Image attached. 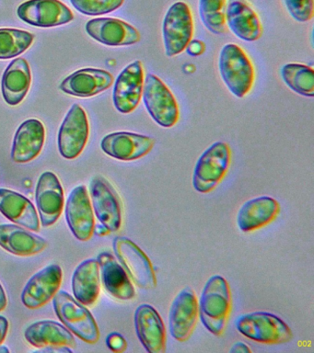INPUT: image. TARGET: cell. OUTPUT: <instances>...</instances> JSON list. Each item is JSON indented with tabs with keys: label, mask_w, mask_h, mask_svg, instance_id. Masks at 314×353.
Listing matches in <instances>:
<instances>
[{
	"label": "cell",
	"mask_w": 314,
	"mask_h": 353,
	"mask_svg": "<svg viewBox=\"0 0 314 353\" xmlns=\"http://www.w3.org/2000/svg\"><path fill=\"white\" fill-rule=\"evenodd\" d=\"M230 284L224 277L214 275L209 278L198 302V316L204 327L215 336L222 335L231 312Z\"/></svg>",
	"instance_id": "obj_1"
},
{
	"label": "cell",
	"mask_w": 314,
	"mask_h": 353,
	"mask_svg": "<svg viewBox=\"0 0 314 353\" xmlns=\"http://www.w3.org/2000/svg\"><path fill=\"white\" fill-rule=\"evenodd\" d=\"M219 69L223 82L237 98H244L252 90L255 80V68L241 46L228 43L223 47Z\"/></svg>",
	"instance_id": "obj_2"
},
{
	"label": "cell",
	"mask_w": 314,
	"mask_h": 353,
	"mask_svg": "<svg viewBox=\"0 0 314 353\" xmlns=\"http://www.w3.org/2000/svg\"><path fill=\"white\" fill-rule=\"evenodd\" d=\"M235 325L239 333L245 338L261 344H283L293 339V333L288 324L269 312L242 314L236 320Z\"/></svg>",
	"instance_id": "obj_3"
},
{
	"label": "cell",
	"mask_w": 314,
	"mask_h": 353,
	"mask_svg": "<svg viewBox=\"0 0 314 353\" xmlns=\"http://www.w3.org/2000/svg\"><path fill=\"white\" fill-rule=\"evenodd\" d=\"M231 163V149L219 141L209 146L198 159L193 173V187L200 193L216 189L228 173Z\"/></svg>",
	"instance_id": "obj_4"
},
{
	"label": "cell",
	"mask_w": 314,
	"mask_h": 353,
	"mask_svg": "<svg viewBox=\"0 0 314 353\" xmlns=\"http://www.w3.org/2000/svg\"><path fill=\"white\" fill-rule=\"evenodd\" d=\"M55 312L65 327L87 343L95 344L100 339V330L92 313L65 291L53 298Z\"/></svg>",
	"instance_id": "obj_5"
},
{
	"label": "cell",
	"mask_w": 314,
	"mask_h": 353,
	"mask_svg": "<svg viewBox=\"0 0 314 353\" xmlns=\"http://www.w3.org/2000/svg\"><path fill=\"white\" fill-rule=\"evenodd\" d=\"M143 101L148 114L164 128H172L180 119V107L169 87L159 77L148 74L143 88Z\"/></svg>",
	"instance_id": "obj_6"
},
{
	"label": "cell",
	"mask_w": 314,
	"mask_h": 353,
	"mask_svg": "<svg viewBox=\"0 0 314 353\" xmlns=\"http://www.w3.org/2000/svg\"><path fill=\"white\" fill-rule=\"evenodd\" d=\"M195 24L191 8L186 2L170 6L162 24L165 54L173 57L181 54L194 37Z\"/></svg>",
	"instance_id": "obj_7"
},
{
	"label": "cell",
	"mask_w": 314,
	"mask_h": 353,
	"mask_svg": "<svg viewBox=\"0 0 314 353\" xmlns=\"http://www.w3.org/2000/svg\"><path fill=\"white\" fill-rule=\"evenodd\" d=\"M112 248L120 264L137 287L146 290L156 288L157 277L153 262L136 243L128 237L117 236Z\"/></svg>",
	"instance_id": "obj_8"
},
{
	"label": "cell",
	"mask_w": 314,
	"mask_h": 353,
	"mask_svg": "<svg viewBox=\"0 0 314 353\" xmlns=\"http://www.w3.org/2000/svg\"><path fill=\"white\" fill-rule=\"evenodd\" d=\"M92 209L97 219L110 233H115L122 225V206L117 190L103 176H96L90 185Z\"/></svg>",
	"instance_id": "obj_9"
},
{
	"label": "cell",
	"mask_w": 314,
	"mask_h": 353,
	"mask_svg": "<svg viewBox=\"0 0 314 353\" xmlns=\"http://www.w3.org/2000/svg\"><path fill=\"white\" fill-rule=\"evenodd\" d=\"M144 81V65L140 60L129 63L121 72L112 92V101L118 112L128 114L137 109L142 99Z\"/></svg>",
	"instance_id": "obj_10"
},
{
	"label": "cell",
	"mask_w": 314,
	"mask_h": 353,
	"mask_svg": "<svg viewBox=\"0 0 314 353\" xmlns=\"http://www.w3.org/2000/svg\"><path fill=\"white\" fill-rule=\"evenodd\" d=\"M90 134L89 121L84 108L74 104L60 126L59 149L67 159H74L82 153Z\"/></svg>",
	"instance_id": "obj_11"
},
{
	"label": "cell",
	"mask_w": 314,
	"mask_h": 353,
	"mask_svg": "<svg viewBox=\"0 0 314 353\" xmlns=\"http://www.w3.org/2000/svg\"><path fill=\"white\" fill-rule=\"evenodd\" d=\"M17 15L26 23L42 28L60 26L74 19L72 11L60 0H27L19 6Z\"/></svg>",
	"instance_id": "obj_12"
},
{
	"label": "cell",
	"mask_w": 314,
	"mask_h": 353,
	"mask_svg": "<svg viewBox=\"0 0 314 353\" xmlns=\"http://www.w3.org/2000/svg\"><path fill=\"white\" fill-rule=\"evenodd\" d=\"M198 319V300L190 287L181 290L170 305L169 331L175 341L184 342L194 332Z\"/></svg>",
	"instance_id": "obj_13"
},
{
	"label": "cell",
	"mask_w": 314,
	"mask_h": 353,
	"mask_svg": "<svg viewBox=\"0 0 314 353\" xmlns=\"http://www.w3.org/2000/svg\"><path fill=\"white\" fill-rule=\"evenodd\" d=\"M155 145V139L130 132H112L101 140V148L109 157L121 161H134L147 156Z\"/></svg>",
	"instance_id": "obj_14"
},
{
	"label": "cell",
	"mask_w": 314,
	"mask_h": 353,
	"mask_svg": "<svg viewBox=\"0 0 314 353\" xmlns=\"http://www.w3.org/2000/svg\"><path fill=\"white\" fill-rule=\"evenodd\" d=\"M137 339L148 353L166 352V330L161 314L148 303L136 309L134 316Z\"/></svg>",
	"instance_id": "obj_15"
},
{
	"label": "cell",
	"mask_w": 314,
	"mask_h": 353,
	"mask_svg": "<svg viewBox=\"0 0 314 353\" xmlns=\"http://www.w3.org/2000/svg\"><path fill=\"white\" fill-rule=\"evenodd\" d=\"M66 218L76 239L88 241L95 231V215L86 186L72 190L66 204Z\"/></svg>",
	"instance_id": "obj_16"
},
{
	"label": "cell",
	"mask_w": 314,
	"mask_h": 353,
	"mask_svg": "<svg viewBox=\"0 0 314 353\" xmlns=\"http://www.w3.org/2000/svg\"><path fill=\"white\" fill-rule=\"evenodd\" d=\"M62 269L48 265L30 279L21 294L23 303L29 309H38L53 299L62 283Z\"/></svg>",
	"instance_id": "obj_17"
},
{
	"label": "cell",
	"mask_w": 314,
	"mask_h": 353,
	"mask_svg": "<svg viewBox=\"0 0 314 353\" xmlns=\"http://www.w3.org/2000/svg\"><path fill=\"white\" fill-rule=\"evenodd\" d=\"M35 200L43 228L59 220L64 207V190L56 174L46 171L37 182Z\"/></svg>",
	"instance_id": "obj_18"
},
{
	"label": "cell",
	"mask_w": 314,
	"mask_h": 353,
	"mask_svg": "<svg viewBox=\"0 0 314 353\" xmlns=\"http://www.w3.org/2000/svg\"><path fill=\"white\" fill-rule=\"evenodd\" d=\"M86 32L99 43L108 46H133L141 39L136 28L115 18L90 19L87 22Z\"/></svg>",
	"instance_id": "obj_19"
},
{
	"label": "cell",
	"mask_w": 314,
	"mask_h": 353,
	"mask_svg": "<svg viewBox=\"0 0 314 353\" xmlns=\"http://www.w3.org/2000/svg\"><path fill=\"white\" fill-rule=\"evenodd\" d=\"M115 79L103 69L85 68L74 72L60 84V90L68 95L90 98L112 87Z\"/></svg>",
	"instance_id": "obj_20"
},
{
	"label": "cell",
	"mask_w": 314,
	"mask_h": 353,
	"mask_svg": "<svg viewBox=\"0 0 314 353\" xmlns=\"http://www.w3.org/2000/svg\"><path fill=\"white\" fill-rule=\"evenodd\" d=\"M226 23L237 37L245 41H257L263 34L261 19L246 0L228 1Z\"/></svg>",
	"instance_id": "obj_21"
},
{
	"label": "cell",
	"mask_w": 314,
	"mask_h": 353,
	"mask_svg": "<svg viewBox=\"0 0 314 353\" xmlns=\"http://www.w3.org/2000/svg\"><path fill=\"white\" fill-rule=\"evenodd\" d=\"M279 212V203L270 196L251 199L239 208L237 225L242 232L258 230L272 223Z\"/></svg>",
	"instance_id": "obj_22"
},
{
	"label": "cell",
	"mask_w": 314,
	"mask_h": 353,
	"mask_svg": "<svg viewBox=\"0 0 314 353\" xmlns=\"http://www.w3.org/2000/svg\"><path fill=\"white\" fill-rule=\"evenodd\" d=\"M46 140V129L37 119L23 121L16 132L12 159L16 163H28L37 159Z\"/></svg>",
	"instance_id": "obj_23"
},
{
	"label": "cell",
	"mask_w": 314,
	"mask_h": 353,
	"mask_svg": "<svg viewBox=\"0 0 314 353\" xmlns=\"http://www.w3.org/2000/svg\"><path fill=\"white\" fill-rule=\"evenodd\" d=\"M104 288L112 296L121 301L132 300L136 290L128 272L117 259L109 252H103L97 258Z\"/></svg>",
	"instance_id": "obj_24"
},
{
	"label": "cell",
	"mask_w": 314,
	"mask_h": 353,
	"mask_svg": "<svg viewBox=\"0 0 314 353\" xmlns=\"http://www.w3.org/2000/svg\"><path fill=\"white\" fill-rule=\"evenodd\" d=\"M0 212L8 219L31 231H39V218L32 201L14 190L0 189Z\"/></svg>",
	"instance_id": "obj_25"
},
{
	"label": "cell",
	"mask_w": 314,
	"mask_h": 353,
	"mask_svg": "<svg viewBox=\"0 0 314 353\" xmlns=\"http://www.w3.org/2000/svg\"><path fill=\"white\" fill-rule=\"evenodd\" d=\"M24 336L29 344L38 349L76 346L73 334L65 325L52 320H43L29 325L24 332Z\"/></svg>",
	"instance_id": "obj_26"
},
{
	"label": "cell",
	"mask_w": 314,
	"mask_h": 353,
	"mask_svg": "<svg viewBox=\"0 0 314 353\" xmlns=\"http://www.w3.org/2000/svg\"><path fill=\"white\" fill-rule=\"evenodd\" d=\"M32 74L29 63L23 58H17L10 63L2 77L1 90L5 101L12 106L26 99L31 87Z\"/></svg>",
	"instance_id": "obj_27"
},
{
	"label": "cell",
	"mask_w": 314,
	"mask_h": 353,
	"mask_svg": "<svg viewBox=\"0 0 314 353\" xmlns=\"http://www.w3.org/2000/svg\"><path fill=\"white\" fill-rule=\"evenodd\" d=\"M0 247L13 255L30 256L46 247L43 237L16 225H0Z\"/></svg>",
	"instance_id": "obj_28"
},
{
	"label": "cell",
	"mask_w": 314,
	"mask_h": 353,
	"mask_svg": "<svg viewBox=\"0 0 314 353\" xmlns=\"http://www.w3.org/2000/svg\"><path fill=\"white\" fill-rule=\"evenodd\" d=\"M72 291L84 305H92L100 294V268L97 259L81 262L73 273Z\"/></svg>",
	"instance_id": "obj_29"
},
{
	"label": "cell",
	"mask_w": 314,
	"mask_h": 353,
	"mask_svg": "<svg viewBox=\"0 0 314 353\" xmlns=\"http://www.w3.org/2000/svg\"><path fill=\"white\" fill-rule=\"evenodd\" d=\"M281 77L289 88L300 95L314 96V70L302 63H286L281 69Z\"/></svg>",
	"instance_id": "obj_30"
},
{
	"label": "cell",
	"mask_w": 314,
	"mask_h": 353,
	"mask_svg": "<svg viewBox=\"0 0 314 353\" xmlns=\"http://www.w3.org/2000/svg\"><path fill=\"white\" fill-rule=\"evenodd\" d=\"M35 35L19 29H0V59H10L23 54L34 43Z\"/></svg>",
	"instance_id": "obj_31"
},
{
	"label": "cell",
	"mask_w": 314,
	"mask_h": 353,
	"mask_svg": "<svg viewBox=\"0 0 314 353\" xmlns=\"http://www.w3.org/2000/svg\"><path fill=\"white\" fill-rule=\"evenodd\" d=\"M226 8L227 0H199L201 21L209 32L215 34L227 32Z\"/></svg>",
	"instance_id": "obj_32"
},
{
	"label": "cell",
	"mask_w": 314,
	"mask_h": 353,
	"mask_svg": "<svg viewBox=\"0 0 314 353\" xmlns=\"http://www.w3.org/2000/svg\"><path fill=\"white\" fill-rule=\"evenodd\" d=\"M79 12L88 16L104 15L118 10L125 0H70Z\"/></svg>",
	"instance_id": "obj_33"
},
{
	"label": "cell",
	"mask_w": 314,
	"mask_h": 353,
	"mask_svg": "<svg viewBox=\"0 0 314 353\" xmlns=\"http://www.w3.org/2000/svg\"><path fill=\"white\" fill-rule=\"evenodd\" d=\"M286 7L292 18L299 22H307L313 18V0H285Z\"/></svg>",
	"instance_id": "obj_34"
},
{
	"label": "cell",
	"mask_w": 314,
	"mask_h": 353,
	"mask_svg": "<svg viewBox=\"0 0 314 353\" xmlns=\"http://www.w3.org/2000/svg\"><path fill=\"white\" fill-rule=\"evenodd\" d=\"M107 347L114 352H124L128 347L125 338L121 334L114 332L109 334L106 338Z\"/></svg>",
	"instance_id": "obj_35"
},
{
	"label": "cell",
	"mask_w": 314,
	"mask_h": 353,
	"mask_svg": "<svg viewBox=\"0 0 314 353\" xmlns=\"http://www.w3.org/2000/svg\"><path fill=\"white\" fill-rule=\"evenodd\" d=\"M186 49L188 54L197 57V55L203 54L204 50H205V44L200 41H191Z\"/></svg>",
	"instance_id": "obj_36"
},
{
	"label": "cell",
	"mask_w": 314,
	"mask_h": 353,
	"mask_svg": "<svg viewBox=\"0 0 314 353\" xmlns=\"http://www.w3.org/2000/svg\"><path fill=\"white\" fill-rule=\"evenodd\" d=\"M8 331H9V321L6 317L0 316V345L6 339Z\"/></svg>",
	"instance_id": "obj_37"
},
{
	"label": "cell",
	"mask_w": 314,
	"mask_h": 353,
	"mask_svg": "<svg viewBox=\"0 0 314 353\" xmlns=\"http://www.w3.org/2000/svg\"><path fill=\"white\" fill-rule=\"evenodd\" d=\"M230 352L231 353H251L252 350L244 342H236L231 347Z\"/></svg>",
	"instance_id": "obj_38"
},
{
	"label": "cell",
	"mask_w": 314,
	"mask_h": 353,
	"mask_svg": "<svg viewBox=\"0 0 314 353\" xmlns=\"http://www.w3.org/2000/svg\"><path fill=\"white\" fill-rule=\"evenodd\" d=\"M8 305V299L6 292H5L3 286L0 283V311H3L6 309Z\"/></svg>",
	"instance_id": "obj_39"
},
{
	"label": "cell",
	"mask_w": 314,
	"mask_h": 353,
	"mask_svg": "<svg viewBox=\"0 0 314 353\" xmlns=\"http://www.w3.org/2000/svg\"><path fill=\"white\" fill-rule=\"evenodd\" d=\"M95 233L98 234V236H106V234H108L110 233V231L108 230V229H107L106 228V226L103 225H97L95 226Z\"/></svg>",
	"instance_id": "obj_40"
},
{
	"label": "cell",
	"mask_w": 314,
	"mask_h": 353,
	"mask_svg": "<svg viewBox=\"0 0 314 353\" xmlns=\"http://www.w3.org/2000/svg\"><path fill=\"white\" fill-rule=\"evenodd\" d=\"M0 352H10V350L4 346H0Z\"/></svg>",
	"instance_id": "obj_41"
}]
</instances>
